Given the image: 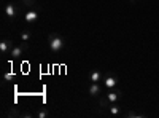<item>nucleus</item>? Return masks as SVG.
<instances>
[{
    "label": "nucleus",
    "mask_w": 159,
    "mask_h": 118,
    "mask_svg": "<svg viewBox=\"0 0 159 118\" xmlns=\"http://www.w3.org/2000/svg\"><path fill=\"white\" fill-rule=\"evenodd\" d=\"M21 116H22V118H32L34 115H32V113H29V112H22V113H21Z\"/></svg>",
    "instance_id": "f3484780"
},
{
    "label": "nucleus",
    "mask_w": 159,
    "mask_h": 118,
    "mask_svg": "<svg viewBox=\"0 0 159 118\" xmlns=\"http://www.w3.org/2000/svg\"><path fill=\"white\" fill-rule=\"evenodd\" d=\"M108 112H110L111 115L118 116V115H121V107H119L116 102H113V104H110V107H108Z\"/></svg>",
    "instance_id": "9d476101"
},
{
    "label": "nucleus",
    "mask_w": 159,
    "mask_h": 118,
    "mask_svg": "<svg viewBox=\"0 0 159 118\" xmlns=\"http://www.w3.org/2000/svg\"><path fill=\"white\" fill-rule=\"evenodd\" d=\"M24 21L29 22V24L37 22V21H38V11H35V10H27V11L24 13Z\"/></svg>",
    "instance_id": "39448f33"
},
{
    "label": "nucleus",
    "mask_w": 159,
    "mask_h": 118,
    "mask_svg": "<svg viewBox=\"0 0 159 118\" xmlns=\"http://www.w3.org/2000/svg\"><path fill=\"white\" fill-rule=\"evenodd\" d=\"M19 37H21L22 42H30V40H32V34H30V32H21Z\"/></svg>",
    "instance_id": "f8f14e48"
},
{
    "label": "nucleus",
    "mask_w": 159,
    "mask_h": 118,
    "mask_svg": "<svg viewBox=\"0 0 159 118\" xmlns=\"http://www.w3.org/2000/svg\"><path fill=\"white\" fill-rule=\"evenodd\" d=\"M100 93H102L100 85L99 83H91V86H89V96L97 97V96H100Z\"/></svg>",
    "instance_id": "6e6552de"
},
{
    "label": "nucleus",
    "mask_w": 159,
    "mask_h": 118,
    "mask_svg": "<svg viewBox=\"0 0 159 118\" xmlns=\"http://www.w3.org/2000/svg\"><path fill=\"white\" fill-rule=\"evenodd\" d=\"M110 104H111V102H110V101L107 99V96H103V97H100V107H102V109H107V110H108V107H110Z\"/></svg>",
    "instance_id": "9b49d317"
},
{
    "label": "nucleus",
    "mask_w": 159,
    "mask_h": 118,
    "mask_svg": "<svg viewBox=\"0 0 159 118\" xmlns=\"http://www.w3.org/2000/svg\"><path fill=\"white\" fill-rule=\"evenodd\" d=\"M21 2H22V3H25V5H32V3L35 2V0H21Z\"/></svg>",
    "instance_id": "a211bd4d"
},
{
    "label": "nucleus",
    "mask_w": 159,
    "mask_h": 118,
    "mask_svg": "<svg viewBox=\"0 0 159 118\" xmlns=\"http://www.w3.org/2000/svg\"><path fill=\"white\" fill-rule=\"evenodd\" d=\"M89 80H91V83H99L102 80V72L100 70H92L91 75H89Z\"/></svg>",
    "instance_id": "1a4fd4ad"
},
{
    "label": "nucleus",
    "mask_w": 159,
    "mask_h": 118,
    "mask_svg": "<svg viewBox=\"0 0 159 118\" xmlns=\"http://www.w3.org/2000/svg\"><path fill=\"white\" fill-rule=\"evenodd\" d=\"M46 116H49L48 109H40V112L37 113V118H46Z\"/></svg>",
    "instance_id": "4468645a"
},
{
    "label": "nucleus",
    "mask_w": 159,
    "mask_h": 118,
    "mask_svg": "<svg viewBox=\"0 0 159 118\" xmlns=\"http://www.w3.org/2000/svg\"><path fill=\"white\" fill-rule=\"evenodd\" d=\"M118 83V78L113 75V73H107V77H105V80H103V85L105 88H108V89H113Z\"/></svg>",
    "instance_id": "423d86ee"
},
{
    "label": "nucleus",
    "mask_w": 159,
    "mask_h": 118,
    "mask_svg": "<svg viewBox=\"0 0 159 118\" xmlns=\"http://www.w3.org/2000/svg\"><path fill=\"white\" fill-rule=\"evenodd\" d=\"M105 96H107V99H108V101L113 104V102H118L119 99H121V96H123V94H121V91H115V89H110V91H108V93L105 94Z\"/></svg>",
    "instance_id": "0eeeda50"
},
{
    "label": "nucleus",
    "mask_w": 159,
    "mask_h": 118,
    "mask_svg": "<svg viewBox=\"0 0 159 118\" xmlns=\"http://www.w3.org/2000/svg\"><path fill=\"white\" fill-rule=\"evenodd\" d=\"M3 78H5V82H13V80H15V78H16V75L13 73L11 70H10V72H7V73L3 75Z\"/></svg>",
    "instance_id": "2eb2a0df"
},
{
    "label": "nucleus",
    "mask_w": 159,
    "mask_h": 118,
    "mask_svg": "<svg viewBox=\"0 0 159 118\" xmlns=\"http://www.w3.org/2000/svg\"><path fill=\"white\" fill-rule=\"evenodd\" d=\"M130 2H135V0H130Z\"/></svg>",
    "instance_id": "6ab92c4d"
},
{
    "label": "nucleus",
    "mask_w": 159,
    "mask_h": 118,
    "mask_svg": "<svg viewBox=\"0 0 159 118\" xmlns=\"http://www.w3.org/2000/svg\"><path fill=\"white\" fill-rule=\"evenodd\" d=\"M3 11H5L7 18H10V19H15V18L19 15V8H18V5H16V3H11V2L5 5Z\"/></svg>",
    "instance_id": "f03ea898"
},
{
    "label": "nucleus",
    "mask_w": 159,
    "mask_h": 118,
    "mask_svg": "<svg viewBox=\"0 0 159 118\" xmlns=\"http://www.w3.org/2000/svg\"><path fill=\"white\" fill-rule=\"evenodd\" d=\"M27 48H29V42H24L22 45L15 46V48L10 51V58H11V59H18V58H21V56H22V51H25Z\"/></svg>",
    "instance_id": "7ed1b4c3"
},
{
    "label": "nucleus",
    "mask_w": 159,
    "mask_h": 118,
    "mask_svg": "<svg viewBox=\"0 0 159 118\" xmlns=\"http://www.w3.org/2000/svg\"><path fill=\"white\" fill-rule=\"evenodd\" d=\"M124 116H127V118H143V116H147V115H143V113H137V112H127Z\"/></svg>",
    "instance_id": "ddd939ff"
},
{
    "label": "nucleus",
    "mask_w": 159,
    "mask_h": 118,
    "mask_svg": "<svg viewBox=\"0 0 159 118\" xmlns=\"http://www.w3.org/2000/svg\"><path fill=\"white\" fill-rule=\"evenodd\" d=\"M48 46L52 53H59V51L64 50V46H65L64 37L59 35V34H49L48 35Z\"/></svg>",
    "instance_id": "f257e3e1"
},
{
    "label": "nucleus",
    "mask_w": 159,
    "mask_h": 118,
    "mask_svg": "<svg viewBox=\"0 0 159 118\" xmlns=\"http://www.w3.org/2000/svg\"><path fill=\"white\" fill-rule=\"evenodd\" d=\"M13 48H15V42H13V40L3 38V40L0 42V53H2V54H8Z\"/></svg>",
    "instance_id": "20e7f679"
},
{
    "label": "nucleus",
    "mask_w": 159,
    "mask_h": 118,
    "mask_svg": "<svg viewBox=\"0 0 159 118\" xmlns=\"http://www.w3.org/2000/svg\"><path fill=\"white\" fill-rule=\"evenodd\" d=\"M8 116H21V113H18L16 110H10L8 112Z\"/></svg>",
    "instance_id": "dca6fc26"
}]
</instances>
